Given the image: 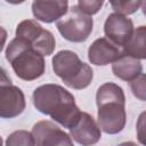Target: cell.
<instances>
[{"label": "cell", "instance_id": "obj_6", "mask_svg": "<svg viewBox=\"0 0 146 146\" xmlns=\"http://www.w3.org/2000/svg\"><path fill=\"white\" fill-rule=\"evenodd\" d=\"M16 36L25 39L43 56H50L56 47L54 34L49 30L43 29L34 19L22 21L16 27Z\"/></svg>", "mask_w": 146, "mask_h": 146}, {"label": "cell", "instance_id": "obj_8", "mask_svg": "<svg viewBox=\"0 0 146 146\" xmlns=\"http://www.w3.org/2000/svg\"><path fill=\"white\" fill-rule=\"evenodd\" d=\"M35 146H74L68 133L51 121L42 120L32 128Z\"/></svg>", "mask_w": 146, "mask_h": 146}, {"label": "cell", "instance_id": "obj_12", "mask_svg": "<svg viewBox=\"0 0 146 146\" xmlns=\"http://www.w3.org/2000/svg\"><path fill=\"white\" fill-rule=\"evenodd\" d=\"M68 11V2L65 0L56 1H33L32 14L36 21L43 23L58 22Z\"/></svg>", "mask_w": 146, "mask_h": 146}, {"label": "cell", "instance_id": "obj_19", "mask_svg": "<svg viewBox=\"0 0 146 146\" xmlns=\"http://www.w3.org/2000/svg\"><path fill=\"white\" fill-rule=\"evenodd\" d=\"M136 131H137V139L139 144H141L143 146H146V111L139 114L136 123Z\"/></svg>", "mask_w": 146, "mask_h": 146}, {"label": "cell", "instance_id": "obj_14", "mask_svg": "<svg viewBox=\"0 0 146 146\" xmlns=\"http://www.w3.org/2000/svg\"><path fill=\"white\" fill-rule=\"evenodd\" d=\"M125 55H129L137 59H146V25L138 26L133 30V33L127 44L122 48Z\"/></svg>", "mask_w": 146, "mask_h": 146}, {"label": "cell", "instance_id": "obj_13", "mask_svg": "<svg viewBox=\"0 0 146 146\" xmlns=\"http://www.w3.org/2000/svg\"><path fill=\"white\" fill-rule=\"evenodd\" d=\"M141 71H143V65L140 60L125 54H123L116 62L112 64L113 74L116 78L127 82L133 81L137 76L141 74Z\"/></svg>", "mask_w": 146, "mask_h": 146}, {"label": "cell", "instance_id": "obj_16", "mask_svg": "<svg viewBox=\"0 0 146 146\" xmlns=\"http://www.w3.org/2000/svg\"><path fill=\"white\" fill-rule=\"evenodd\" d=\"M110 3L116 14L124 16L136 13L141 7V1H111Z\"/></svg>", "mask_w": 146, "mask_h": 146}, {"label": "cell", "instance_id": "obj_7", "mask_svg": "<svg viewBox=\"0 0 146 146\" xmlns=\"http://www.w3.org/2000/svg\"><path fill=\"white\" fill-rule=\"evenodd\" d=\"M26 106L23 91L11 84L10 79L5 81L2 76L0 83V116L2 119H13L21 115Z\"/></svg>", "mask_w": 146, "mask_h": 146}, {"label": "cell", "instance_id": "obj_9", "mask_svg": "<svg viewBox=\"0 0 146 146\" xmlns=\"http://www.w3.org/2000/svg\"><path fill=\"white\" fill-rule=\"evenodd\" d=\"M133 23L130 18L121 14H110L104 24L105 38L116 46L123 48L133 33Z\"/></svg>", "mask_w": 146, "mask_h": 146}, {"label": "cell", "instance_id": "obj_2", "mask_svg": "<svg viewBox=\"0 0 146 146\" xmlns=\"http://www.w3.org/2000/svg\"><path fill=\"white\" fill-rule=\"evenodd\" d=\"M96 104L98 107V125L107 135L121 132L127 122L125 96L123 89L113 82L102 84L96 94Z\"/></svg>", "mask_w": 146, "mask_h": 146}, {"label": "cell", "instance_id": "obj_17", "mask_svg": "<svg viewBox=\"0 0 146 146\" xmlns=\"http://www.w3.org/2000/svg\"><path fill=\"white\" fill-rule=\"evenodd\" d=\"M130 89L132 95L143 102H146V74L141 73L133 81L130 82Z\"/></svg>", "mask_w": 146, "mask_h": 146}, {"label": "cell", "instance_id": "obj_20", "mask_svg": "<svg viewBox=\"0 0 146 146\" xmlns=\"http://www.w3.org/2000/svg\"><path fill=\"white\" fill-rule=\"evenodd\" d=\"M117 146H138V145L136 143H133V141H124V143L119 144Z\"/></svg>", "mask_w": 146, "mask_h": 146}, {"label": "cell", "instance_id": "obj_21", "mask_svg": "<svg viewBox=\"0 0 146 146\" xmlns=\"http://www.w3.org/2000/svg\"><path fill=\"white\" fill-rule=\"evenodd\" d=\"M141 10H143V14L146 16V1H141Z\"/></svg>", "mask_w": 146, "mask_h": 146}, {"label": "cell", "instance_id": "obj_5", "mask_svg": "<svg viewBox=\"0 0 146 146\" xmlns=\"http://www.w3.org/2000/svg\"><path fill=\"white\" fill-rule=\"evenodd\" d=\"M56 26L62 36L71 42H84L92 32L94 19L79 10L76 5L72 6L67 14L60 18Z\"/></svg>", "mask_w": 146, "mask_h": 146}, {"label": "cell", "instance_id": "obj_15", "mask_svg": "<svg viewBox=\"0 0 146 146\" xmlns=\"http://www.w3.org/2000/svg\"><path fill=\"white\" fill-rule=\"evenodd\" d=\"M6 146H35V140L32 132L26 130H16L11 132L5 143Z\"/></svg>", "mask_w": 146, "mask_h": 146}, {"label": "cell", "instance_id": "obj_1", "mask_svg": "<svg viewBox=\"0 0 146 146\" xmlns=\"http://www.w3.org/2000/svg\"><path fill=\"white\" fill-rule=\"evenodd\" d=\"M32 98L34 107L40 113L50 116L64 128H73L81 117L82 112L73 95L59 84H42L33 91Z\"/></svg>", "mask_w": 146, "mask_h": 146}, {"label": "cell", "instance_id": "obj_3", "mask_svg": "<svg viewBox=\"0 0 146 146\" xmlns=\"http://www.w3.org/2000/svg\"><path fill=\"white\" fill-rule=\"evenodd\" d=\"M5 55L15 74L24 81L36 80L46 71L44 56L23 38L15 36L8 43Z\"/></svg>", "mask_w": 146, "mask_h": 146}, {"label": "cell", "instance_id": "obj_4", "mask_svg": "<svg viewBox=\"0 0 146 146\" xmlns=\"http://www.w3.org/2000/svg\"><path fill=\"white\" fill-rule=\"evenodd\" d=\"M52 70L65 86L75 90L87 88L94 78L92 68L72 50H60L52 57Z\"/></svg>", "mask_w": 146, "mask_h": 146}, {"label": "cell", "instance_id": "obj_10", "mask_svg": "<svg viewBox=\"0 0 146 146\" xmlns=\"http://www.w3.org/2000/svg\"><path fill=\"white\" fill-rule=\"evenodd\" d=\"M123 54L122 48L107 38H98L89 46L88 59L94 65L105 66L116 62Z\"/></svg>", "mask_w": 146, "mask_h": 146}, {"label": "cell", "instance_id": "obj_11", "mask_svg": "<svg viewBox=\"0 0 146 146\" xmlns=\"http://www.w3.org/2000/svg\"><path fill=\"white\" fill-rule=\"evenodd\" d=\"M70 136L82 146H91L99 141L102 129L89 113L82 112L79 122L70 129Z\"/></svg>", "mask_w": 146, "mask_h": 146}, {"label": "cell", "instance_id": "obj_18", "mask_svg": "<svg viewBox=\"0 0 146 146\" xmlns=\"http://www.w3.org/2000/svg\"><path fill=\"white\" fill-rule=\"evenodd\" d=\"M103 5H104V1H99V0H80L78 1L76 7L83 14L88 16H92L99 11Z\"/></svg>", "mask_w": 146, "mask_h": 146}]
</instances>
